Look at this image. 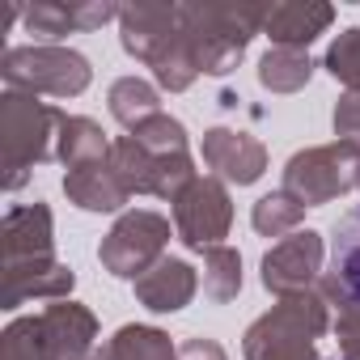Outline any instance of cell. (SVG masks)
Instances as JSON below:
<instances>
[{"label": "cell", "mask_w": 360, "mask_h": 360, "mask_svg": "<svg viewBox=\"0 0 360 360\" xmlns=\"http://www.w3.org/2000/svg\"><path fill=\"white\" fill-rule=\"evenodd\" d=\"M119 43L131 60L153 68L157 89L187 94L200 77V64L187 47L183 22H178V5H161V0L119 5Z\"/></svg>", "instance_id": "cell-1"}, {"label": "cell", "mask_w": 360, "mask_h": 360, "mask_svg": "<svg viewBox=\"0 0 360 360\" xmlns=\"http://www.w3.org/2000/svg\"><path fill=\"white\" fill-rule=\"evenodd\" d=\"M263 13L267 5H217V0L178 5V22L200 64V77H229L255 34H263Z\"/></svg>", "instance_id": "cell-2"}, {"label": "cell", "mask_w": 360, "mask_h": 360, "mask_svg": "<svg viewBox=\"0 0 360 360\" xmlns=\"http://www.w3.org/2000/svg\"><path fill=\"white\" fill-rule=\"evenodd\" d=\"M98 318L81 301H51L39 314L13 318L0 335V360H89Z\"/></svg>", "instance_id": "cell-3"}, {"label": "cell", "mask_w": 360, "mask_h": 360, "mask_svg": "<svg viewBox=\"0 0 360 360\" xmlns=\"http://www.w3.org/2000/svg\"><path fill=\"white\" fill-rule=\"evenodd\" d=\"M330 330V305L318 288L280 297L263 318H255L242 335L246 360H318L314 343Z\"/></svg>", "instance_id": "cell-4"}, {"label": "cell", "mask_w": 360, "mask_h": 360, "mask_svg": "<svg viewBox=\"0 0 360 360\" xmlns=\"http://www.w3.org/2000/svg\"><path fill=\"white\" fill-rule=\"evenodd\" d=\"M64 110L39 102L34 94L5 89L0 98V161H5V191H22L30 169L56 157Z\"/></svg>", "instance_id": "cell-5"}, {"label": "cell", "mask_w": 360, "mask_h": 360, "mask_svg": "<svg viewBox=\"0 0 360 360\" xmlns=\"http://www.w3.org/2000/svg\"><path fill=\"white\" fill-rule=\"evenodd\" d=\"M0 77L9 89L22 94H51V98H77L89 89L94 68L81 51L60 47V43H30V47H9L0 60Z\"/></svg>", "instance_id": "cell-6"}, {"label": "cell", "mask_w": 360, "mask_h": 360, "mask_svg": "<svg viewBox=\"0 0 360 360\" xmlns=\"http://www.w3.org/2000/svg\"><path fill=\"white\" fill-rule=\"evenodd\" d=\"M356 178H360V148L347 140L314 144L284 161V191L301 208L335 204L339 195H347L356 187Z\"/></svg>", "instance_id": "cell-7"}, {"label": "cell", "mask_w": 360, "mask_h": 360, "mask_svg": "<svg viewBox=\"0 0 360 360\" xmlns=\"http://www.w3.org/2000/svg\"><path fill=\"white\" fill-rule=\"evenodd\" d=\"M165 246H169V221L153 208H136V212H123L110 225V233L98 242V263L102 271L136 284L148 267L165 259Z\"/></svg>", "instance_id": "cell-8"}, {"label": "cell", "mask_w": 360, "mask_h": 360, "mask_svg": "<svg viewBox=\"0 0 360 360\" xmlns=\"http://www.w3.org/2000/svg\"><path fill=\"white\" fill-rule=\"evenodd\" d=\"M169 208H174V229H178V238H183V246H191L200 255L208 246H221V238H229V229H233L229 187L221 183V178H212V174L195 178Z\"/></svg>", "instance_id": "cell-9"}, {"label": "cell", "mask_w": 360, "mask_h": 360, "mask_svg": "<svg viewBox=\"0 0 360 360\" xmlns=\"http://www.w3.org/2000/svg\"><path fill=\"white\" fill-rule=\"evenodd\" d=\"M322 259H326V242L318 229H297L288 238H280L263 263H259V276H263V288L280 297H292V292H309L318 288L322 280Z\"/></svg>", "instance_id": "cell-10"}, {"label": "cell", "mask_w": 360, "mask_h": 360, "mask_svg": "<svg viewBox=\"0 0 360 360\" xmlns=\"http://www.w3.org/2000/svg\"><path fill=\"white\" fill-rule=\"evenodd\" d=\"M0 267H26V263H51L56 259V221L43 200L13 204L0 221Z\"/></svg>", "instance_id": "cell-11"}, {"label": "cell", "mask_w": 360, "mask_h": 360, "mask_svg": "<svg viewBox=\"0 0 360 360\" xmlns=\"http://www.w3.org/2000/svg\"><path fill=\"white\" fill-rule=\"evenodd\" d=\"M200 153H204V165L212 169V178L233 183V187H250L267 174V144L238 127H208L200 140Z\"/></svg>", "instance_id": "cell-12"}, {"label": "cell", "mask_w": 360, "mask_h": 360, "mask_svg": "<svg viewBox=\"0 0 360 360\" xmlns=\"http://www.w3.org/2000/svg\"><path fill=\"white\" fill-rule=\"evenodd\" d=\"M318 292L330 309H339V318L360 322V208L335 225V259L330 271H322Z\"/></svg>", "instance_id": "cell-13"}, {"label": "cell", "mask_w": 360, "mask_h": 360, "mask_svg": "<svg viewBox=\"0 0 360 360\" xmlns=\"http://www.w3.org/2000/svg\"><path fill=\"white\" fill-rule=\"evenodd\" d=\"M106 22H119V5H110V0H72V5L34 0V5L22 9L26 34H34L43 43H60L64 34H85V30L106 26Z\"/></svg>", "instance_id": "cell-14"}, {"label": "cell", "mask_w": 360, "mask_h": 360, "mask_svg": "<svg viewBox=\"0 0 360 360\" xmlns=\"http://www.w3.org/2000/svg\"><path fill=\"white\" fill-rule=\"evenodd\" d=\"M77 288V271L60 259L0 267V309H18L26 301H68Z\"/></svg>", "instance_id": "cell-15"}, {"label": "cell", "mask_w": 360, "mask_h": 360, "mask_svg": "<svg viewBox=\"0 0 360 360\" xmlns=\"http://www.w3.org/2000/svg\"><path fill=\"white\" fill-rule=\"evenodd\" d=\"M136 301L153 314H178L187 309L200 292V271L187 259H161L157 267H148L136 284Z\"/></svg>", "instance_id": "cell-16"}, {"label": "cell", "mask_w": 360, "mask_h": 360, "mask_svg": "<svg viewBox=\"0 0 360 360\" xmlns=\"http://www.w3.org/2000/svg\"><path fill=\"white\" fill-rule=\"evenodd\" d=\"M335 22V9L322 0H284V5H267L263 13V34L271 47H297L305 51L318 34H326Z\"/></svg>", "instance_id": "cell-17"}, {"label": "cell", "mask_w": 360, "mask_h": 360, "mask_svg": "<svg viewBox=\"0 0 360 360\" xmlns=\"http://www.w3.org/2000/svg\"><path fill=\"white\" fill-rule=\"evenodd\" d=\"M64 195L81 212H119L123 204H131V191L123 187V178L110 165V157L94 161V165L64 169Z\"/></svg>", "instance_id": "cell-18"}, {"label": "cell", "mask_w": 360, "mask_h": 360, "mask_svg": "<svg viewBox=\"0 0 360 360\" xmlns=\"http://www.w3.org/2000/svg\"><path fill=\"white\" fill-rule=\"evenodd\" d=\"M110 144L102 123L85 119V115H64L60 119V136H56V161H64V169H77V165H94V161H106L110 157Z\"/></svg>", "instance_id": "cell-19"}, {"label": "cell", "mask_w": 360, "mask_h": 360, "mask_svg": "<svg viewBox=\"0 0 360 360\" xmlns=\"http://www.w3.org/2000/svg\"><path fill=\"white\" fill-rule=\"evenodd\" d=\"M94 360H178V343L161 326L127 322L102 343V352Z\"/></svg>", "instance_id": "cell-20"}, {"label": "cell", "mask_w": 360, "mask_h": 360, "mask_svg": "<svg viewBox=\"0 0 360 360\" xmlns=\"http://www.w3.org/2000/svg\"><path fill=\"white\" fill-rule=\"evenodd\" d=\"M106 106L127 131H136L144 119L161 115V89L153 81H144V77H119L110 85V94H106Z\"/></svg>", "instance_id": "cell-21"}, {"label": "cell", "mask_w": 360, "mask_h": 360, "mask_svg": "<svg viewBox=\"0 0 360 360\" xmlns=\"http://www.w3.org/2000/svg\"><path fill=\"white\" fill-rule=\"evenodd\" d=\"M314 77V60L309 51L297 47H267V56L259 60V85L267 94H297L305 89Z\"/></svg>", "instance_id": "cell-22"}, {"label": "cell", "mask_w": 360, "mask_h": 360, "mask_svg": "<svg viewBox=\"0 0 360 360\" xmlns=\"http://www.w3.org/2000/svg\"><path fill=\"white\" fill-rule=\"evenodd\" d=\"M301 221H305V208L284 187L271 191V195H259L255 208H250V225H255L259 238H288V233L301 229Z\"/></svg>", "instance_id": "cell-23"}, {"label": "cell", "mask_w": 360, "mask_h": 360, "mask_svg": "<svg viewBox=\"0 0 360 360\" xmlns=\"http://www.w3.org/2000/svg\"><path fill=\"white\" fill-rule=\"evenodd\" d=\"M242 292V255L233 246H208L204 250V297L217 305H229Z\"/></svg>", "instance_id": "cell-24"}, {"label": "cell", "mask_w": 360, "mask_h": 360, "mask_svg": "<svg viewBox=\"0 0 360 360\" xmlns=\"http://www.w3.org/2000/svg\"><path fill=\"white\" fill-rule=\"evenodd\" d=\"M144 153H153V157H183V153H191V140H187V127H183V119H174V115H153V119H144L136 131H127Z\"/></svg>", "instance_id": "cell-25"}, {"label": "cell", "mask_w": 360, "mask_h": 360, "mask_svg": "<svg viewBox=\"0 0 360 360\" xmlns=\"http://www.w3.org/2000/svg\"><path fill=\"white\" fill-rule=\"evenodd\" d=\"M322 68H326L347 94H360V26H347L343 34H335V43H330L326 56H322Z\"/></svg>", "instance_id": "cell-26"}, {"label": "cell", "mask_w": 360, "mask_h": 360, "mask_svg": "<svg viewBox=\"0 0 360 360\" xmlns=\"http://www.w3.org/2000/svg\"><path fill=\"white\" fill-rule=\"evenodd\" d=\"M330 123H335V136H339V140H347V144L360 148V94H343V98L335 102Z\"/></svg>", "instance_id": "cell-27"}, {"label": "cell", "mask_w": 360, "mask_h": 360, "mask_svg": "<svg viewBox=\"0 0 360 360\" xmlns=\"http://www.w3.org/2000/svg\"><path fill=\"white\" fill-rule=\"evenodd\" d=\"M178 360H229V352L208 335H191L178 343Z\"/></svg>", "instance_id": "cell-28"}, {"label": "cell", "mask_w": 360, "mask_h": 360, "mask_svg": "<svg viewBox=\"0 0 360 360\" xmlns=\"http://www.w3.org/2000/svg\"><path fill=\"white\" fill-rule=\"evenodd\" d=\"M335 339H339V356L343 360H360V322L339 318L335 322Z\"/></svg>", "instance_id": "cell-29"}, {"label": "cell", "mask_w": 360, "mask_h": 360, "mask_svg": "<svg viewBox=\"0 0 360 360\" xmlns=\"http://www.w3.org/2000/svg\"><path fill=\"white\" fill-rule=\"evenodd\" d=\"M356 187H360V178H356Z\"/></svg>", "instance_id": "cell-30"}, {"label": "cell", "mask_w": 360, "mask_h": 360, "mask_svg": "<svg viewBox=\"0 0 360 360\" xmlns=\"http://www.w3.org/2000/svg\"><path fill=\"white\" fill-rule=\"evenodd\" d=\"M352 322H356V318H352Z\"/></svg>", "instance_id": "cell-31"}]
</instances>
